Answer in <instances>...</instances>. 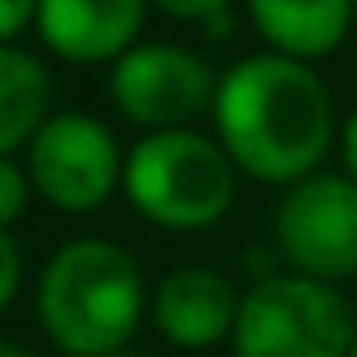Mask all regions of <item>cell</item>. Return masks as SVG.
<instances>
[{
	"label": "cell",
	"instance_id": "obj_7",
	"mask_svg": "<svg viewBox=\"0 0 357 357\" xmlns=\"http://www.w3.org/2000/svg\"><path fill=\"white\" fill-rule=\"evenodd\" d=\"M276 244L298 276L335 280L357 271V181L340 172H312L289 185L276 208Z\"/></svg>",
	"mask_w": 357,
	"mask_h": 357
},
{
	"label": "cell",
	"instance_id": "obj_5",
	"mask_svg": "<svg viewBox=\"0 0 357 357\" xmlns=\"http://www.w3.org/2000/svg\"><path fill=\"white\" fill-rule=\"evenodd\" d=\"M218 77L195 50L167 41H140L109 73V100L127 122L145 136L154 131H181L190 118L213 114Z\"/></svg>",
	"mask_w": 357,
	"mask_h": 357
},
{
	"label": "cell",
	"instance_id": "obj_10",
	"mask_svg": "<svg viewBox=\"0 0 357 357\" xmlns=\"http://www.w3.org/2000/svg\"><path fill=\"white\" fill-rule=\"evenodd\" d=\"M353 0H249L253 32L285 59H321L344 45L353 27Z\"/></svg>",
	"mask_w": 357,
	"mask_h": 357
},
{
	"label": "cell",
	"instance_id": "obj_13",
	"mask_svg": "<svg viewBox=\"0 0 357 357\" xmlns=\"http://www.w3.org/2000/svg\"><path fill=\"white\" fill-rule=\"evenodd\" d=\"M145 5L163 9L167 18H181V23H208V18L227 14L231 0H145Z\"/></svg>",
	"mask_w": 357,
	"mask_h": 357
},
{
	"label": "cell",
	"instance_id": "obj_16",
	"mask_svg": "<svg viewBox=\"0 0 357 357\" xmlns=\"http://www.w3.org/2000/svg\"><path fill=\"white\" fill-rule=\"evenodd\" d=\"M340 154H344V176L357 181V109L349 114V122H344V131H340Z\"/></svg>",
	"mask_w": 357,
	"mask_h": 357
},
{
	"label": "cell",
	"instance_id": "obj_18",
	"mask_svg": "<svg viewBox=\"0 0 357 357\" xmlns=\"http://www.w3.org/2000/svg\"><path fill=\"white\" fill-rule=\"evenodd\" d=\"M118 357H145V353H118Z\"/></svg>",
	"mask_w": 357,
	"mask_h": 357
},
{
	"label": "cell",
	"instance_id": "obj_4",
	"mask_svg": "<svg viewBox=\"0 0 357 357\" xmlns=\"http://www.w3.org/2000/svg\"><path fill=\"white\" fill-rule=\"evenodd\" d=\"M357 321L349 298L312 276H262L244 294L231 335L236 357H349Z\"/></svg>",
	"mask_w": 357,
	"mask_h": 357
},
{
	"label": "cell",
	"instance_id": "obj_20",
	"mask_svg": "<svg viewBox=\"0 0 357 357\" xmlns=\"http://www.w3.org/2000/svg\"><path fill=\"white\" fill-rule=\"evenodd\" d=\"M353 9H357V0H353Z\"/></svg>",
	"mask_w": 357,
	"mask_h": 357
},
{
	"label": "cell",
	"instance_id": "obj_6",
	"mask_svg": "<svg viewBox=\"0 0 357 357\" xmlns=\"http://www.w3.org/2000/svg\"><path fill=\"white\" fill-rule=\"evenodd\" d=\"M27 176L59 213H96L122 185L118 140L91 114H50L27 145Z\"/></svg>",
	"mask_w": 357,
	"mask_h": 357
},
{
	"label": "cell",
	"instance_id": "obj_12",
	"mask_svg": "<svg viewBox=\"0 0 357 357\" xmlns=\"http://www.w3.org/2000/svg\"><path fill=\"white\" fill-rule=\"evenodd\" d=\"M27 195H32V176H27V167H18L14 158H0V231H9V222L23 218Z\"/></svg>",
	"mask_w": 357,
	"mask_h": 357
},
{
	"label": "cell",
	"instance_id": "obj_1",
	"mask_svg": "<svg viewBox=\"0 0 357 357\" xmlns=\"http://www.w3.org/2000/svg\"><path fill=\"white\" fill-rule=\"evenodd\" d=\"M213 122L236 172L267 185H298L335 140V100L307 63L267 50L218 77Z\"/></svg>",
	"mask_w": 357,
	"mask_h": 357
},
{
	"label": "cell",
	"instance_id": "obj_8",
	"mask_svg": "<svg viewBox=\"0 0 357 357\" xmlns=\"http://www.w3.org/2000/svg\"><path fill=\"white\" fill-rule=\"evenodd\" d=\"M244 294L231 285V276L213 267H181L167 271L149 294V321L172 349L199 353L231 340L240 321Z\"/></svg>",
	"mask_w": 357,
	"mask_h": 357
},
{
	"label": "cell",
	"instance_id": "obj_15",
	"mask_svg": "<svg viewBox=\"0 0 357 357\" xmlns=\"http://www.w3.org/2000/svg\"><path fill=\"white\" fill-rule=\"evenodd\" d=\"M41 0H0V45H9L27 23H36Z\"/></svg>",
	"mask_w": 357,
	"mask_h": 357
},
{
	"label": "cell",
	"instance_id": "obj_19",
	"mask_svg": "<svg viewBox=\"0 0 357 357\" xmlns=\"http://www.w3.org/2000/svg\"><path fill=\"white\" fill-rule=\"evenodd\" d=\"M349 357H357V340H353V349H349Z\"/></svg>",
	"mask_w": 357,
	"mask_h": 357
},
{
	"label": "cell",
	"instance_id": "obj_3",
	"mask_svg": "<svg viewBox=\"0 0 357 357\" xmlns=\"http://www.w3.org/2000/svg\"><path fill=\"white\" fill-rule=\"evenodd\" d=\"M131 208L163 231H208L236 204V163L204 131H154L122 158Z\"/></svg>",
	"mask_w": 357,
	"mask_h": 357
},
{
	"label": "cell",
	"instance_id": "obj_14",
	"mask_svg": "<svg viewBox=\"0 0 357 357\" xmlns=\"http://www.w3.org/2000/svg\"><path fill=\"white\" fill-rule=\"evenodd\" d=\"M18 280H23V258H18V244L9 231H0V312L9 307V298L18 294Z\"/></svg>",
	"mask_w": 357,
	"mask_h": 357
},
{
	"label": "cell",
	"instance_id": "obj_9",
	"mask_svg": "<svg viewBox=\"0 0 357 357\" xmlns=\"http://www.w3.org/2000/svg\"><path fill=\"white\" fill-rule=\"evenodd\" d=\"M145 0H41L36 36L68 63H109L140 45Z\"/></svg>",
	"mask_w": 357,
	"mask_h": 357
},
{
	"label": "cell",
	"instance_id": "obj_2",
	"mask_svg": "<svg viewBox=\"0 0 357 357\" xmlns=\"http://www.w3.org/2000/svg\"><path fill=\"white\" fill-rule=\"evenodd\" d=\"M36 317L59 353L118 357L145 317V276L114 240H68L41 267Z\"/></svg>",
	"mask_w": 357,
	"mask_h": 357
},
{
	"label": "cell",
	"instance_id": "obj_11",
	"mask_svg": "<svg viewBox=\"0 0 357 357\" xmlns=\"http://www.w3.org/2000/svg\"><path fill=\"white\" fill-rule=\"evenodd\" d=\"M50 118V73L36 54L0 45V158L27 149Z\"/></svg>",
	"mask_w": 357,
	"mask_h": 357
},
{
	"label": "cell",
	"instance_id": "obj_17",
	"mask_svg": "<svg viewBox=\"0 0 357 357\" xmlns=\"http://www.w3.org/2000/svg\"><path fill=\"white\" fill-rule=\"evenodd\" d=\"M0 357H27L23 349H14V344H0Z\"/></svg>",
	"mask_w": 357,
	"mask_h": 357
}]
</instances>
